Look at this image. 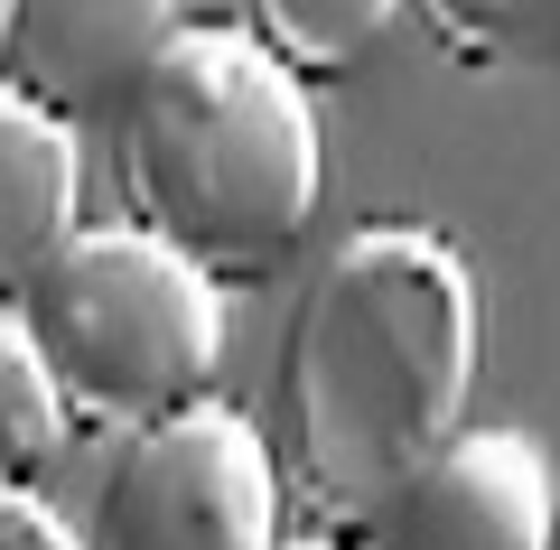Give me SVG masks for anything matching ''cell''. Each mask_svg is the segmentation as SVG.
Masks as SVG:
<instances>
[{"label":"cell","instance_id":"obj_1","mask_svg":"<svg viewBox=\"0 0 560 550\" xmlns=\"http://www.w3.org/2000/svg\"><path fill=\"white\" fill-rule=\"evenodd\" d=\"M477 280L430 224H364L308 271L280 336V457L318 523L374 531L477 393Z\"/></svg>","mask_w":560,"mask_h":550},{"label":"cell","instance_id":"obj_2","mask_svg":"<svg viewBox=\"0 0 560 550\" xmlns=\"http://www.w3.org/2000/svg\"><path fill=\"white\" fill-rule=\"evenodd\" d=\"M121 206L206 280H271L308 243L327 187L318 103L253 28L187 20L113 113Z\"/></svg>","mask_w":560,"mask_h":550},{"label":"cell","instance_id":"obj_3","mask_svg":"<svg viewBox=\"0 0 560 550\" xmlns=\"http://www.w3.org/2000/svg\"><path fill=\"white\" fill-rule=\"evenodd\" d=\"M20 327L57 374L66 420L121 438L197 411L224 364V290L168 243H150L131 215L84 224L20 299Z\"/></svg>","mask_w":560,"mask_h":550},{"label":"cell","instance_id":"obj_4","mask_svg":"<svg viewBox=\"0 0 560 550\" xmlns=\"http://www.w3.org/2000/svg\"><path fill=\"white\" fill-rule=\"evenodd\" d=\"M84 550H280V457L234 401L160 420L113 448Z\"/></svg>","mask_w":560,"mask_h":550},{"label":"cell","instance_id":"obj_5","mask_svg":"<svg viewBox=\"0 0 560 550\" xmlns=\"http://www.w3.org/2000/svg\"><path fill=\"white\" fill-rule=\"evenodd\" d=\"M560 494L523 430H458V448L430 457V476L401 485L364 541L374 550H551Z\"/></svg>","mask_w":560,"mask_h":550},{"label":"cell","instance_id":"obj_6","mask_svg":"<svg viewBox=\"0 0 560 550\" xmlns=\"http://www.w3.org/2000/svg\"><path fill=\"white\" fill-rule=\"evenodd\" d=\"M197 10H168V0H47L20 10V47H10V84L28 103H47L57 121L75 113H121L131 84L160 66V47Z\"/></svg>","mask_w":560,"mask_h":550},{"label":"cell","instance_id":"obj_7","mask_svg":"<svg viewBox=\"0 0 560 550\" xmlns=\"http://www.w3.org/2000/svg\"><path fill=\"white\" fill-rule=\"evenodd\" d=\"M75 206H84L75 121L28 103L20 84H0V317H20V299L38 290V271L84 234Z\"/></svg>","mask_w":560,"mask_h":550},{"label":"cell","instance_id":"obj_8","mask_svg":"<svg viewBox=\"0 0 560 550\" xmlns=\"http://www.w3.org/2000/svg\"><path fill=\"white\" fill-rule=\"evenodd\" d=\"M401 20H411V10H393V0H261L253 38L308 84V75H346V66L383 57Z\"/></svg>","mask_w":560,"mask_h":550},{"label":"cell","instance_id":"obj_9","mask_svg":"<svg viewBox=\"0 0 560 550\" xmlns=\"http://www.w3.org/2000/svg\"><path fill=\"white\" fill-rule=\"evenodd\" d=\"M66 438H75V420H66V401H57V374L38 364V346H28L20 317H0V485L28 494L66 457Z\"/></svg>","mask_w":560,"mask_h":550},{"label":"cell","instance_id":"obj_10","mask_svg":"<svg viewBox=\"0 0 560 550\" xmlns=\"http://www.w3.org/2000/svg\"><path fill=\"white\" fill-rule=\"evenodd\" d=\"M430 28H440V47H458V57L477 66H514V57H551L560 47V0H541V10H495V0H440L430 10Z\"/></svg>","mask_w":560,"mask_h":550},{"label":"cell","instance_id":"obj_11","mask_svg":"<svg viewBox=\"0 0 560 550\" xmlns=\"http://www.w3.org/2000/svg\"><path fill=\"white\" fill-rule=\"evenodd\" d=\"M0 550H84V531H66L38 494H10V485H0Z\"/></svg>","mask_w":560,"mask_h":550},{"label":"cell","instance_id":"obj_12","mask_svg":"<svg viewBox=\"0 0 560 550\" xmlns=\"http://www.w3.org/2000/svg\"><path fill=\"white\" fill-rule=\"evenodd\" d=\"M10 47H20V0H0V84H10Z\"/></svg>","mask_w":560,"mask_h":550},{"label":"cell","instance_id":"obj_13","mask_svg":"<svg viewBox=\"0 0 560 550\" xmlns=\"http://www.w3.org/2000/svg\"><path fill=\"white\" fill-rule=\"evenodd\" d=\"M280 550H337V541H280Z\"/></svg>","mask_w":560,"mask_h":550},{"label":"cell","instance_id":"obj_14","mask_svg":"<svg viewBox=\"0 0 560 550\" xmlns=\"http://www.w3.org/2000/svg\"><path fill=\"white\" fill-rule=\"evenodd\" d=\"M551 550H560V523H551Z\"/></svg>","mask_w":560,"mask_h":550}]
</instances>
